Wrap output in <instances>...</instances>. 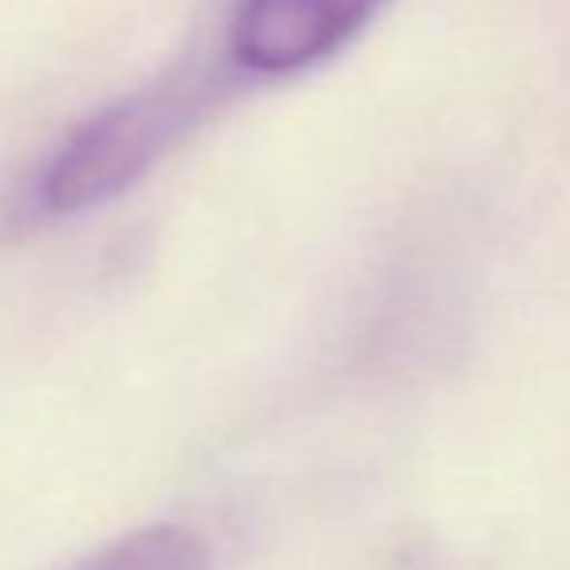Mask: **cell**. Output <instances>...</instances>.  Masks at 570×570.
I'll return each mask as SVG.
<instances>
[{
    "mask_svg": "<svg viewBox=\"0 0 570 570\" xmlns=\"http://www.w3.org/2000/svg\"><path fill=\"white\" fill-rule=\"evenodd\" d=\"M183 125L187 106L171 86L114 101L55 148L43 171L31 179L23 214L31 222H51L114 203L159 164Z\"/></svg>",
    "mask_w": 570,
    "mask_h": 570,
    "instance_id": "1",
    "label": "cell"
},
{
    "mask_svg": "<svg viewBox=\"0 0 570 570\" xmlns=\"http://www.w3.org/2000/svg\"><path fill=\"white\" fill-rule=\"evenodd\" d=\"M384 0H240L233 55L253 75H295L350 43Z\"/></svg>",
    "mask_w": 570,
    "mask_h": 570,
    "instance_id": "2",
    "label": "cell"
}]
</instances>
